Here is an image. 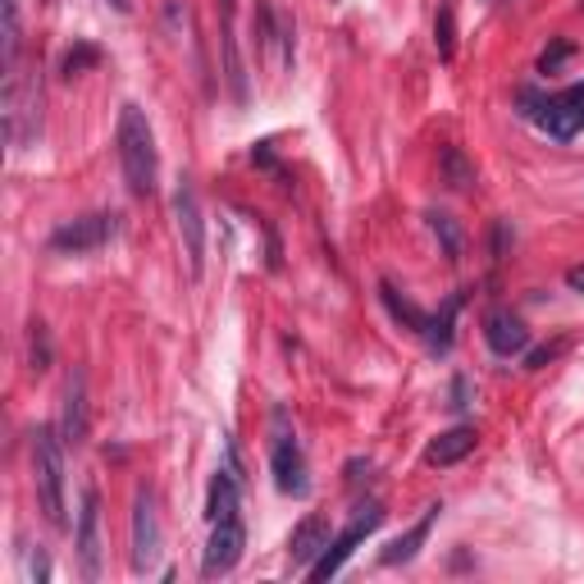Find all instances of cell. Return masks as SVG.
Instances as JSON below:
<instances>
[{
  "label": "cell",
  "mask_w": 584,
  "mask_h": 584,
  "mask_svg": "<svg viewBox=\"0 0 584 584\" xmlns=\"http://www.w3.org/2000/svg\"><path fill=\"white\" fill-rule=\"evenodd\" d=\"M115 146H119V165H123V183L133 196H151L160 179V151H156V133H151V119L142 106H123L119 110V129H115Z\"/></svg>",
  "instance_id": "cell-1"
},
{
  "label": "cell",
  "mask_w": 584,
  "mask_h": 584,
  "mask_svg": "<svg viewBox=\"0 0 584 584\" xmlns=\"http://www.w3.org/2000/svg\"><path fill=\"white\" fill-rule=\"evenodd\" d=\"M33 485L41 516L64 529L69 525V502H64V434H56L50 425L33 429Z\"/></svg>",
  "instance_id": "cell-2"
},
{
  "label": "cell",
  "mask_w": 584,
  "mask_h": 584,
  "mask_svg": "<svg viewBox=\"0 0 584 584\" xmlns=\"http://www.w3.org/2000/svg\"><path fill=\"white\" fill-rule=\"evenodd\" d=\"M0 106H5V138L14 151H28L41 138V87L37 79H23V73H5V92H0Z\"/></svg>",
  "instance_id": "cell-3"
},
{
  "label": "cell",
  "mask_w": 584,
  "mask_h": 584,
  "mask_svg": "<svg viewBox=\"0 0 584 584\" xmlns=\"http://www.w3.org/2000/svg\"><path fill=\"white\" fill-rule=\"evenodd\" d=\"M115 234H119V215L115 211H92V215H79V219L60 224L46 247L56 251V257H83V251L106 247Z\"/></svg>",
  "instance_id": "cell-4"
},
{
  "label": "cell",
  "mask_w": 584,
  "mask_h": 584,
  "mask_svg": "<svg viewBox=\"0 0 584 584\" xmlns=\"http://www.w3.org/2000/svg\"><path fill=\"white\" fill-rule=\"evenodd\" d=\"M379 525H384V506H379V502H366L361 512L351 516V525L343 529V535H338V539H329L324 557H320V562H315L307 575H311V580H334V575L347 567V557L361 548V539H370Z\"/></svg>",
  "instance_id": "cell-5"
},
{
  "label": "cell",
  "mask_w": 584,
  "mask_h": 584,
  "mask_svg": "<svg viewBox=\"0 0 584 584\" xmlns=\"http://www.w3.org/2000/svg\"><path fill=\"white\" fill-rule=\"evenodd\" d=\"M174 219H179L188 274L201 278V274H206V224H201V201H196V188L188 179L179 183V192H174Z\"/></svg>",
  "instance_id": "cell-6"
},
{
  "label": "cell",
  "mask_w": 584,
  "mask_h": 584,
  "mask_svg": "<svg viewBox=\"0 0 584 584\" xmlns=\"http://www.w3.org/2000/svg\"><path fill=\"white\" fill-rule=\"evenodd\" d=\"M525 100V115L539 123V129L548 133V138H557V142H571L580 129H584V106L575 96H548V100H539V96H521Z\"/></svg>",
  "instance_id": "cell-7"
},
{
  "label": "cell",
  "mask_w": 584,
  "mask_h": 584,
  "mask_svg": "<svg viewBox=\"0 0 584 584\" xmlns=\"http://www.w3.org/2000/svg\"><path fill=\"white\" fill-rule=\"evenodd\" d=\"M160 557V512H156V493L138 489L133 498V571L146 575Z\"/></svg>",
  "instance_id": "cell-8"
},
{
  "label": "cell",
  "mask_w": 584,
  "mask_h": 584,
  "mask_svg": "<svg viewBox=\"0 0 584 584\" xmlns=\"http://www.w3.org/2000/svg\"><path fill=\"white\" fill-rule=\"evenodd\" d=\"M242 548H247V535H242L238 516H234V521H215L211 544H206V557H201V575H206V580L228 575V571L242 562Z\"/></svg>",
  "instance_id": "cell-9"
},
{
  "label": "cell",
  "mask_w": 584,
  "mask_h": 584,
  "mask_svg": "<svg viewBox=\"0 0 584 584\" xmlns=\"http://www.w3.org/2000/svg\"><path fill=\"white\" fill-rule=\"evenodd\" d=\"M270 470H274V485L293 493V498H307L311 493V475H307V456H301L297 439L284 434L278 429V439H274V452H270Z\"/></svg>",
  "instance_id": "cell-10"
},
{
  "label": "cell",
  "mask_w": 584,
  "mask_h": 584,
  "mask_svg": "<svg viewBox=\"0 0 584 584\" xmlns=\"http://www.w3.org/2000/svg\"><path fill=\"white\" fill-rule=\"evenodd\" d=\"M73 544H79V567L87 580L100 575V493L87 489L83 493V512H79V535H73Z\"/></svg>",
  "instance_id": "cell-11"
},
{
  "label": "cell",
  "mask_w": 584,
  "mask_h": 584,
  "mask_svg": "<svg viewBox=\"0 0 584 584\" xmlns=\"http://www.w3.org/2000/svg\"><path fill=\"white\" fill-rule=\"evenodd\" d=\"M485 343L498 351V357H521V351L529 347V329L512 311H489L485 315Z\"/></svg>",
  "instance_id": "cell-12"
},
{
  "label": "cell",
  "mask_w": 584,
  "mask_h": 584,
  "mask_svg": "<svg viewBox=\"0 0 584 584\" xmlns=\"http://www.w3.org/2000/svg\"><path fill=\"white\" fill-rule=\"evenodd\" d=\"M324 548H329V521L324 516H307L288 539V557H293L297 571H311L324 557Z\"/></svg>",
  "instance_id": "cell-13"
},
{
  "label": "cell",
  "mask_w": 584,
  "mask_h": 584,
  "mask_svg": "<svg viewBox=\"0 0 584 584\" xmlns=\"http://www.w3.org/2000/svg\"><path fill=\"white\" fill-rule=\"evenodd\" d=\"M439 512H443V502H434V506H425V516L406 529V535H397L389 548H384V567H406V562H416V552L429 544V529H434V521H439Z\"/></svg>",
  "instance_id": "cell-14"
},
{
  "label": "cell",
  "mask_w": 584,
  "mask_h": 584,
  "mask_svg": "<svg viewBox=\"0 0 584 584\" xmlns=\"http://www.w3.org/2000/svg\"><path fill=\"white\" fill-rule=\"evenodd\" d=\"M87 429H92V412H87V379L83 374H73L69 379V389H64V443H87Z\"/></svg>",
  "instance_id": "cell-15"
},
{
  "label": "cell",
  "mask_w": 584,
  "mask_h": 584,
  "mask_svg": "<svg viewBox=\"0 0 584 584\" xmlns=\"http://www.w3.org/2000/svg\"><path fill=\"white\" fill-rule=\"evenodd\" d=\"M475 443H479L475 429L456 425V429H448V434H439L434 443L425 448V466H456V462H466V456L475 452Z\"/></svg>",
  "instance_id": "cell-16"
},
{
  "label": "cell",
  "mask_w": 584,
  "mask_h": 584,
  "mask_svg": "<svg viewBox=\"0 0 584 584\" xmlns=\"http://www.w3.org/2000/svg\"><path fill=\"white\" fill-rule=\"evenodd\" d=\"M206 516H211V525L238 516V475L234 470H215L211 493H206Z\"/></svg>",
  "instance_id": "cell-17"
},
{
  "label": "cell",
  "mask_w": 584,
  "mask_h": 584,
  "mask_svg": "<svg viewBox=\"0 0 584 584\" xmlns=\"http://www.w3.org/2000/svg\"><path fill=\"white\" fill-rule=\"evenodd\" d=\"M439 174H443V183H448L452 192H470V188L479 183V174H475V165L466 160L462 146H443V151H439Z\"/></svg>",
  "instance_id": "cell-18"
},
{
  "label": "cell",
  "mask_w": 584,
  "mask_h": 584,
  "mask_svg": "<svg viewBox=\"0 0 584 584\" xmlns=\"http://www.w3.org/2000/svg\"><path fill=\"white\" fill-rule=\"evenodd\" d=\"M379 297H384V307H389V315L393 320H402L406 329H416V334H425V329H429V315L416 307V301H406L393 284H389V278H384V284H379Z\"/></svg>",
  "instance_id": "cell-19"
},
{
  "label": "cell",
  "mask_w": 584,
  "mask_h": 584,
  "mask_svg": "<svg viewBox=\"0 0 584 584\" xmlns=\"http://www.w3.org/2000/svg\"><path fill=\"white\" fill-rule=\"evenodd\" d=\"M425 219H429V228H434V238L443 242L448 261H462V251H466V238H462V228H456V219H452V215H443V211H429Z\"/></svg>",
  "instance_id": "cell-20"
},
{
  "label": "cell",
  "mask_w": 584,
  "mask_h": 584,
  "mask_svg": "<svg viewBox=\"0 0 584 584\" xmlns=\"http://www.w3.org/2000/svg\"><path fill=\"white\" fill-rule=\"evenodd\" d=\"M456 311H462V297H448V307L429 320V329H425V338H429V347L434 351H448L452 347V324H456Z\"/></svg>",
  "instance_id": "cell-21"
},
{
  "label": "cell",
  "mask_w": 584,
  "mask_h": 584,
  "mask_svg": "<svg viewBox=\"0 0 584 584\" xmlns=\"http://www.w3.org/2000/svg\"><path fill=\"white\" fill-rule=\"evenodd\" d=\"M92 64H100V46L73 41V46L64 50V60H60V73H64V79H79V73H87Z\"/></svg>",
  "instance_id": "cell-22"
},
{
  "label": "cell",
  "mask_w": 584,
  "mask_h": 584,
  "mask_svg": "<svg viewBox=\"0 0 584 584\" xmlns=\"http://www.w3.org/2000/svg\"><path fill=\"white\" fill-rule=\"evenodd\" d=\"M434 46H439V56L452 60L456 56V23H452V0H443L439 5V19H434Z\"/></svg>",
  "instance_id": "cell-23"
},
{
  "label": "cell",
  "mask_w": 584,
  "mask_h": 584,
  "mask_svg": "<svg viewBox=\"0 0 584 584\" xmlns=\"http://www.w3.org/2000/svg\"><path fill=\"white\" fill-rule=\"evenodd\" d=\"M5 73H14L19 69V46H23V37H19V0H5Z\"/></svg>",
  "instance_id": "cell-24"
},
{
  "label": "cell",
  "mask_w": 584,
  "mask_h": 584,
  "mask_svg": "<svg viewBox=\"0 0 584 584\" xmlns=\"http://www.w3.org/2000/svg\"><path fill=\"white\" fill-rule=\"evenodd\" d=\"M28 366H33V374H41L50 366V334H46L41 320L28 324Z\"/></svg>",
  "instance_id": "cell-25"
},
{
  "label": "cell",
  "mask_w": 584,
  "mask_h": 584,
  "mask_svg": "<svg viewBox=\"0 0 584 584\" xmlns=\"http://www.w3.org/2000/svg\"><path fill=\"white\" fill-rule=\"evenodd\" d=\"M571 56V41H552L548 50H544V60H539V69L544 73H557V69H562V60Z\"/></svg>",
  "instance_id": "cell-26"
},
{
  "label": "cell",
  "mask_w": 584,
  "mask_h": 584,
  "mask_svg": "<svg viewBox=\"0 0 584 584\" xmlns=\"http://www.w3.org/2000/svg\"><path fill=\"white\" fill-rule=\"evenodd\" d=\"M452 406H456V412H466V406H470V379L466 374L452 379Z\"/></svg>",
  "instance_id": "cell-27"
},
{
  "label": "cell",
  "mask_w": 584,
  "mask_h": 584,
  "mask_svg": "<svg viewBox=\"0 0 584 584\" xmlns=\"http://www.w3.org/2000/svg\"><path fill=\"white\" fill-rule=\"evenodd\" d=\"M557 351H562L557 343H552V347H539V351H529V366H525V370H544V366L557 357Z\"/></svg>",
  "instance_id": "cell-28"
},
{
  "label": "cell",
  "mask_w": 584,
  "mask_h": 584,
  "mask_svg": "<svg viewBox=\"0 0 584 584\" xmlns=\"http://www.w3.org/2000/svg\"><path fill=\"white\" fill-rule=\"evenodd\" d=\"M234 5H238V0H219V10H224V37H234Z\"/></svg>",
  "instance_id": "cell-29"
},
{
  "label": "cell",
  "mask_w": 584,
  "mask_h": 584,
  "mask_svg": "<svg viewBox=\"0 0 584 584\" xmlns=\"http://www.w3.org/2000/svg\"><path fill=\"white\" fill-rule=\"evenodd\" d=\"M567 288H571V293H584V265L567 270Z\"/></svg>",
  "instance_id": "cell-30"
},
{
  "label": "cell",
  "mask_w": 584,
  "mask_h": 584,
  "mask_svg": "<svg viewBox=\"0 0 584 584\" xmlns=\"http://www.w3.org/2000/svg\"><path fill=\"white\" fill-rule=\"evenodd\" d=\"M110 10H119V14H129V10H133V0H110Z\"/></svg>",
  "instance_id": "cell-31"
},
{
  "label": "cell",
  "mask_w": 584,
  "mask_h": 584,
  "mask_svg": "<svg viewBox=\"0 0 584 584\" xmlns=\"http://www.w3.org/2000/svg\"><path fill=\"white\" fill-rule=\"evenodd\" d=\"M567 96H575V100H580V106H584V83H575V87H571Z\"/></svg>",
  "instance_id": "cell-32"
},
{
  "label": "cell",
  "mask_w": 584,
  "mask_h": 584,
  "mask_svg": "<svg viewBox=\"0 0 584 584\" xmlns=\"http://www.w3.org/2000/svg\"><path fill=\"white\" fill-rule=\"evenodd\" d=\"M580 5H584V0H580Z\"/></svg>",
  "instance_id": "cell-33"
}]
</instances>
